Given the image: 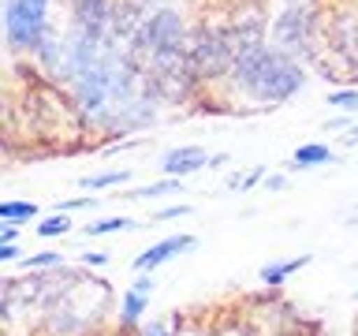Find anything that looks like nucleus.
Masks as SVG:
<instances>
[{"label":"nucleus","instance_id":"nucleus-13","mask_svg":"<svg viewBox=\"0 0 358 336\" xmlns=\"http://www.w3.org/2000/svg\"><path fill=\"white\" fill-rule=\"evenodd\" d=\"M131 179V168H116V172H101V176H86L78 179L83 195H101V190H112V187H123Z\"/></svg>","mask_w":358,"mask_h":336},{"label":"nucleus","instance_id":"nucleus-4","mask_svg":"<svg viewBox=\"0 0 358 336\" xmlns=\"http://www.w3.org/2000/svg\"><path fill=\"white\" fill-rule=\"evenodd\" d=\"M52 0H4V41L15 56H34L49 38Z\"/></svg>","mask_w":358,"mask_h":336},{"label":"nucleus","instance_id":"nucleus-12","mask_svg":"<svg viewBox=\"0 0 358 336\" xmlns=\"http://www.w3.org/2000/svg\"><path fill=\"white\" fill-rule=\"evenodd\" d=\"M41 213L38 202H30V198H8V202H0V220H8V224H27L34 220Z\"/></svg>","mask_w":358,"mask_h":336},{"label":"nucleus","instance_id":"nucleus-25","mask_svg":"<svg viewBox=\"0 0 358 336\" xmlns=\"http://www.w3.org/2000/svg\"><path fill=\"white\" fill-rule=\"evenodd\" d=\"M142 336H176V332L168 329V325H161V321H153V325H150V329H145Z\"/></svg>","mask_w":358,"mask_h":336},{"label":"nucleus","instance_id":"nucleus-7","mask_svg":"<svg viewBox=\"0 0 358 336\" xmlns=\"http://www.w3.org/2000/svg\"><path fill=\"white\" fill-rule=\"evenodd\" d=\"M194 246H198V235H190V232L164 235V239H157V243L145 246V251L131 262V269H134V273H150V269H161V265L172 262V258H179V254H190Z\"/></svg>","mask_w":358,"mask_h":336},{"label":"nucleus","instance_id":"nucleus-17","mask_svg":"<svg viewBox=\"0 0 358 336\" xmlns=\"http://www.w3.org/2000/svg\"><path fill=\"white\" fill-rule=\"evenodd\" d=\"M22 269H27V273H41V269H64V258L56 254V251L27 254V258H22Z\"/></svg>","mask_w":358,"mask_h":336},{"label":"nucleus","instance_id":"nucleus-29","mask_svg":"<svg viewBox=\"0 0 358 336\" xmlns=\"http://www.w3.org/2000/svg\"><path fill=\"white\" fill-rule=\"evenodd\" d=\"M355 336H358V318H355Z\"/></svg>","mask_w":358,"mask_h":336},{"label":"nucleus","instance_id":"nucleus-28","mask_svg":"<svg viewBox=\"0 0 358 336\" xmlns=\"http://www.w3.org/2000/svg\"><path fill=\"white\" fill-rule=\"evenodd\" d=\"M138 4H142L145 11H153V8H164V0H138Z\"/></svg>","mask_w":358,"mask_h":336},{"label":"nucleus","instance_id":"nucleus-5","mask_svg":"<svg viewBox=\"0 0 358 336\" xmlns=\"http://www.w3.org/2000/svg\"><path fill=\"white\" fill-rule=\"evenodd\" d=\"M112 11H116V0H71V30L105 45L112 30Z\"/></svg>","mask_w":358,"mask_h":336},{"label":"nucleus","instance_id":"nucleus-30","mask_svg":"<svg viewBox=\"0 0 358 336\" xmlns=\"http://www.w3.org/2000/svg\"><path fill=\"white\" fill-rule=\"evenodd\" d=\"M351 220H355V224H358V213H355V217H351Z\"/></svg>","mask_w":358,"mask_h":336},{"label":"nucleus","instance_id":"nucleus-22","mask_svg":"<svg viewBox=\"0 0 358 336\" xmlns=\"http://www.w3.org/2000/svg\"><path fill=\"white\" fill-rule=\"evenodd\" d=\"M83 265H86V269H90V265L101 269V265H108V254H101V251H86V254H83Z\"/></svg>","mask_w":358,"mask_h":336},{"label":"nucleus","instance_id":"nucleus-10","mask_svg":"<svg viewBox=\"0 0 358 336\" xmlns=\"http://www.w3.org/2000/svg\"><path fill=\"white\" fill-rule=\"evenodd\" d=\"M313 262V254H299V258H284V262H268V265H262V284L265 288H280V284H287L291 276L299 273V269H306Z\"/></svg>","mask_w":358,"mask_h":336},{"label":"nucleus","instance_id":"nucleus-20","mask_svg":"<svg viewBox=\"0 0 358 336\" xmlns=\"http://www.w3.org/2000/svg\"><path fill=\"white\" fill-rule=\"evenodd\" d=\"M265 179V168H250L246 176H231L228 179V190H250V187H257Z\"/></svg>","mask_w":358,"mask_h":336},{"label":"nucleus","instance_id":"nucleus-23","mask_svg":"<svg viewBox=\"0 0 358 336\" xmlns=\"http://www.w3.org/2000/svg\"><path fill=\"white\" fill-rule=\"evenodd\" d=\"M0 262H19V246L15 243H0Z\"/></svg>","mask_w":358,"mask_h":336},{"label":"nucleus","instance_id":"nucleus-19","mask_svg":"<svg viewBox=\"0 0 358 336\" xmlns=\"http://www.w3.org/2000/svg\"><path fill=\"white\" fill-rule=\"evenodd\" d=\"M194 206H187V202H179V206H164V209H157L150 224H164V220H179V217H194Z\"/></svg>","mask_w":358,"mask_h":336},{"label":"nucleus","instance_id":"nucleus-27","mask_svg":"<svg viewBox=\"0 0 358 336\" xmlns=\"http://www.w3.org/2000/svg\"><path fill=\"white\" fill-rule=\"evenodd\" d=\"M343 142H358V123H351V127L343 131Z\"/></svg>","mask_w":358,"mask_h":336},{"label":"nucleus","instance_id":"nucleus-6","mask_svg":"<svg viewBox=\"0 0 358 336\" xmlns=\"http://www.w3.org/2000/svg\"><path fill=\"white\" fill-rule=\"evenodd\" d=\"M324 41H329L336 60H347L351 67H358V8L336 11L329 30H324Z\"/></svg>","mask_w":358,"mask_h":336},{"label":"nucleus","instance_id":"nucleus-26","mask_svg":"<svg viewBox=\"0 0 358 336\" xmlns=\"http://www.w3.org/2000/svg\"><path fill=\"white\" fill-rule=\"evenodd\" d=\"M265 187H273V190H287V176H280V172H276V176H268V179H265Z\"/></svg>","mask_w":358,"mask_h":336},{"label":"nucleus","instance_id":"nucleus-14","mask_svg":"<svg viewBox=\"0 0 358 336\" xmlns=\"http://www.w3.org/2000/svg\"><path fill=\"white\" fill-rule=\"evenodd\" d=\"M183 190V179L179 176H168V179H157V183H145V187H134L123 195V202H142V198H161V195H176Z\"/></svg>","mask_w":358,"mask_h":336},{"label":"nucleus","instance_id":"nucleus-3","mask_svg":"<svg viewBox=\"0 0 358 336\" xmlns=\"http://www.w3.org/2000/svg\"><path fill=\"white\" fill-rule=\"evenodd\" d=\"M239 45L231 27H198L190 30V71L198 83H220L231 75Z\"/></svg>","mask_w":358,"mask_h":336},{"label":"nucleus","instance_id":"nucleus-21","mask_svg":"<svg viewBox=\"0 0 358 336\" xmlns=\"http://www.w3.org/2000/svg\"><path fill=\"white\" fill-rule=\"evenodd\" d=\"M75 209H97V195H83V198H64V202H56V213H75Z\"/></svg>","mask_w":358,"mask_h":336},{"label":"nucleus","instance_id":"nucleus-8","mask_svg":"<svg viewBox=\"0 0 358 336\" xmlns=\"http://www.w3.org/2000/svg\"><path fill=\"white\" fill-rule=\"evenodd\" d=\"M153 288H157V280L150 273H138V276H134V284L123 291V299H120V329L123 332H134L142 325L145 310H150Z\"/></svg>","mask_w":358,"mask_h":336},{"label":"nucleus","instance_id":"nucleus-2","mask_svg":"<svg viewBox=\"0 0 358 336\" xmlns=\"http://www.w3.org/2000/svg\"><path fill=\"white\" fill-rule=\"evenodd\" d=\"M268 38L280 52L295 56V60H313L321 41L317 0H284L276 19L268 22Z\"/></svg>","mask_w":358,"mask_h":336},{"label":"nucleus","instance_id":"nucleus-15","mask_svg":"<svg viewBox=\"0 0 358 336\" xmlns=\"http://www.w3.org/2000/svg\"><path fill=\"white\" fill-rule=\"evenodd\" d=\"M131 228H138V220H131V217H105V220H97V224H86V239L90 235H108V232H131Z\"/></svg>","mask_w":358,"mask_h":336},{"label":"nucleus","instance_id":"nucleus-24","mask_svg":"<svg viewBox=\"0 0 358 336\" xmlns=\"http://www.w3.org/2000/svg\"><path fill=\"white\" fill-rule=\"evenodd\" d=\"M15 239H19V224L4 220V228H0V243H15Z\"/></svg>","mask_w":358,"mask_h":336},{"label":"nucleus","instance_id":"nucleus-9","mask_svg":"<svg viewBox=\"0 0 358 336\" xmlns=\"http://www.w3.org/2000/svg\"><path fill=\"white\" fill-rule=\"evenodd\" d=\"M161 168H164L168 176L187 179V176L201 172V168H209V153L201 150V146H179V150H168L161 157Z\"/></svg>","mask_w":358,"mask_h":336},{"label":"nucleus","instance_id":"nucleus-11","mask_svg":"<svg viewBox=\"0 0 358 336\" xmlns=\"http://www.w3.org/2000/svg\"><path fill=\"white\" fill-rule=\"evenodd\" d=\"M340 157L329 142H302L295 153H291V168H321V164H336Z\"/></svg>","mask_w":358,"mask_h":336},{"label":"nucleus","instance_id":"nucleus-1","mask_svg":"<svg viewBox=\"0 0 358 336\" xmlns=\"http://www.w3.org/2000/svg\"><path fill=\"white\" fill-rule=\"evenodd\" d=\"M228 83L243 97H254L257 108H276L306 86V67H302V60L280 52L276 45L265 41L257 49H243L235 56Z\"/></svg>","mask_w":358,"mask_h":336},{"label":"nucleus","instance_id":"nucleus-16","mask_svg":"<svg viewBox=\"0 0 358 336\" xmlns=\"http://www.w3.org/2000/svg\"><path fill=\"white\" fill-rule=\"evenodd\" d=\"M71 232V213H52L38 224V235L41 239H56V235H67Z\"/></svg>","mask_w":358,"mask_h":336},{"label":"nucleus","instance_id":"nucleus-18","mask_svg":"<svg viewBox=\"0 0 358 336\" xmlns=\"http://www.w3.org/2000/svg\"><path fill=\"white\" fill-rule=\"evenodd\" d=\"M329 105H332V108H343V112H358V90H355V86L332 90V94H329Z\"/></svg>","mask_w":358,"mask_h":336}]
</instances>
